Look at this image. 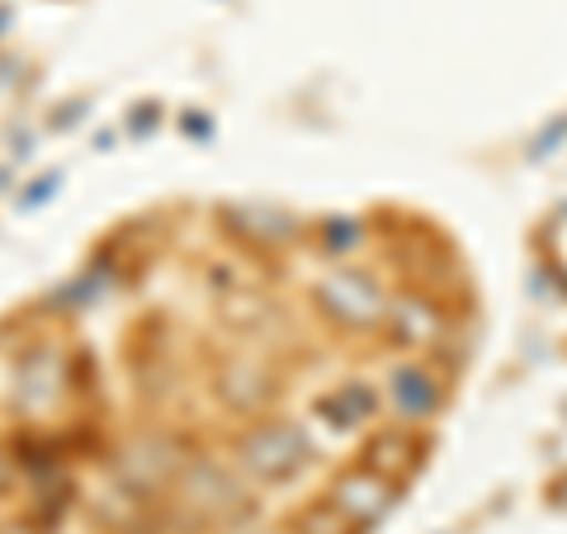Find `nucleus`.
Instances as JSON below:
<instances>
[]
</instances>
